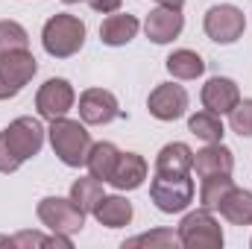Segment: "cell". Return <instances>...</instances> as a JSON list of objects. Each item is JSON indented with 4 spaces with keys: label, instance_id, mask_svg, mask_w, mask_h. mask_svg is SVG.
Returning a JSON list of instances; mask_svg holds the SVG:
<instances>
[{
    "label": "cell",
    "instance_id": "1",
    "mask_svg": "<svg viewBox=\"0 0 252 249\" xmlns=\"http://www.w3.org/2000/svg\"><path fill=\"white\" fill-rule=\"evenodd\" d=\"M50 144L53 153L62 158L67 167H82L88 153H91V135L79 121L56 118L50 121Z\"/></svg>",
    "mask_w": 252,
    "mask_h": 249
},
{
    "label": "cell",
    "instance_id": "2",
    "mask_svg": "<svg viewBox=\"0 0 252 249\" xmlns=\"http://www.w3.org/2000/svg\"><path fill=\"white\" fill-rule=\"evenodd\" d=\"M41 44L50 56L56 59H67L73 53L82 50L85 44V24L76 18V15H53L47 24H44V32H41Z\"/></svg>",
    "mask_w": 252,
    "mask_h": 249
},
{
    "label": "cell",
    "instance_id": "3",
    "mask_svg": "<svg viewBox=\"0 0 252 249\" xmlns=\"http://www.w3.org/2000/svg\"><path fill=\"white\" fill-rule=\"evenodd\" d=\"M179 241L188 249H220L223 232H220V223L211 217V211L199 208V211H190L179 223Z\"/></svg>",
    "mask_w": 252,
    "mask_h": 249
},
{
    "label": "cell",
    "instance_id": "4",
    "mask_svg": "<svg viewBox=\"0 0 252 249\" xmlns=\"http://www.w3.org/2000/svg\"><path fill=\"white\" fill-rule=\"evenodd\" d=\"M150 196L158 205V211L179 214L193 199V182L188 179V173H182V176H161V173H156V179L150 185Z\"/></svg>",
    "mask_w": 252,
    "mask_h": 249
},
{
    "label": "cell",
    "instance_id": "5",
    "mask_svg": "<svg viewBox=\"0 0 252 249\" xmlns=\"http://www.w3.org/2000/svg\"><path fill=\"white\" fill-rule=\"evenodd\" d=\"M38 70V62L30 50H12L0 56V100L15 97Z\"/></svg>",
    "mask_w": 252,
    "mask_h": 249
},
{
    "label": "cell",
    "instance_id": "6",
    "mask_svg": "<svg viewBox=\"0 0 252 249\" xmlns=\"http://www.w3.org/2000/svg\"><path fill=\"white\" fill-rule=\"evenodd\" d=\"M247 30V18L238 6L220 3L205 12V35L217 44H235Z\"/></svg>",
    "mask_w": 252,
    "mask_h": 249
},
{
    "label": "cell",
    "instance_id": "7",
    "mask_svg": "<svg viewBox=\"0 0 252 249\" xmlns=\"http://www.w3.org/2000/svg\"><path fill=\"white\" fill-rule=\"evenodd\" d=\"M38 220L59 235H73L85 226V211H79L73 205V199H62V196H44L38 202Z\"/></svg>",
    "mask_w": 252,
    "mask_h": 249
},
{
    "label": "cell",
    "instance_id": "8",
    "mask_svg": "<svg viewBox=\"0 0 252 249\" xmlns=\"http://www.w3.org/2000/svg\"><path fill=\"white\" fill-rule=\"evenodd\" d=\"M3 138L9 144V150L18 156V161L24 164L27 158L38 156V150L44 144V126L35 118H18L15 124H9L3 129Z\"/></svg>",
    "mask_w": 252,
    "mask_h": 249
},
{
    "label": "cell",
    "instance_id": "9",
    "mask_svg": "<svg viewBox=\"0 0 252 249\" xmlns=\"http://www.w3.org/2000/svg\"><path fill=\"white\" fill-rule=\"evenodd\" d=\"M79 118L91 126H103V124H112L115 118H124V112H121L118 97L112 91H106V88H88L79 97Z\"/></svg>",
    "mask_w": 252,
    "mask_h": 249
},
{
    "label": "cell",
    "instance_id": "10",
    "mask_svg": "<svg viewBox=\"0 0 252 249\" xmlns=\"http://www.w3.org/2000/svg\"><path fill=\"white\" fill-rule=\"evenodd\" d=\"M70 106H73V88H70V82L67 79H47L41 88H38V94H35V109H38V115L41 118H47V121H56V118H64L67 112H70Z\"/></svg>",
    "mask_w": 252,
    "mask_h": 249
},
{
    "label": "cell",
    "instance_id": "11",
    "mask_svg": "<svg viewBox=\"0 0 252 249\" xmlns=\"http://www.w3.org/2000/svg\"><path fill=\"white\" fill-rule=\"evenodd\" d=\"M147 109L158 121H179L185 115V109H188V91L182 85H176V82H164L150 94Z\"/></svg>",
    "mask_w": 252,
    "mask_h": 249
},
{
    "label": "cell",
    "instance_id": "12",
    "mask_svg": "<svg viewBox=\"0 0 252 249\" xmlns=\"http://www.w3.org/2000/svg\"><path fill=\"white\" fill-rule=\"evenodd\" d=\"M241 103V91L229 76H211L202 85V106L214 115H229Z\"/></svg>",
    "mask_w": 252,
    "mask_h": 249
},
{
    "label": "cell",
    "instance_id": "13",
    "mask_svg": "<svg viewBox=\"0 0 252 249\" xmlns=\"http://www.w3.org/2000/svg\"><path fill=\"white\" fill-rule=\"evenodd\" d=\"M182 27H185L182 12H179V9H170V6H158V9H153V12L147 15V24H144L147 38L156 41V44H167V41H173V38L182 32Z\"/></svg>",
    "mask_w": 252,
    "mask_h": 249
},
{
    "label": "cell",
    "instance_id": "14",
    "mask_svg": "<svg viewBox=\"0 0 252 249\" xmlns=\"http://www.w3.org/2000/svg\"><path fill=\"white\" fill-rule=\"evenodd\" d=\"M144 179H147V161L138 153H121L118 167L112 173V185L118 190H135L144 185Z\"/></svg>",
    "mask_w": 252,
    "mask_h": 249
},
{
    "label": "cell",
    "instance_id": "15",
    "mask_svg": "<svg viewBox=\"0 0 252 249\" xmlns=\"http://www.w3.org/2000/svg\"><path fill=\"white\" fill-rule=\"evenodd\" d=\"M138 35V18L135 15H121V12H112L103 27H100V41L109 44V47H124L132 38Z\"/></svg>",
    "mask_w": 252,
    "mask_h": 249
},
{
    "label": "cell",
    "instance_id": "16",
    "mask_svg": "<svg viewBox=\"0 0 252 249\" xmlns=\"http://www.w3.org/2000/svg\"><path fill=\"white\" fill-rule=\"evenodd\" d=\"M118 158H121V150L109 141H100V144H91V153L85 158V167L94 179L100 182H112V173L118 167Z\"/></svg>",
    "mask_w": 252,
    "mask_h": 249
},
{
    "label": "cell",
    "instance_id": "17",
    "mask_svg": "<svg viewBox=\"0 0 252 249\" xmlns=\"http://www.w3.org/2000/svg\"><path fill=\"white\" fill-rule=\"evenodd\" d=\"M193 167L199 176H211V173H232L235 167V158H232V150L223 147L220 141L217 144H208L205 150H199L193 156Z\"/></svg>",
    "mask_w": 252,
    "mask_h": 249
},
{
    "label": "cell",
    "instance_id": "18",
    "mask_svg": "<svg viewBox=\"0 0 252 249\" xmlns=\"http://www.w3.org/2000/svg\"><path fill=\"white\" fill-rule=\"evenodd\" d=\"M193 167V153H190L188 144H167L161 147L158 158H156V173L161 176H182Z\"/></svg>",
    "mask_w": 252,
    "mask_h": 249
},
{
    "label": "cell",
    "instance_id": "19",
    "mask_svg": "<svg viewBox=\"0 0 252 249\" xmlns=\"http://www.w3.org/2000/svg\"><path fill=\"white\" fill-rule=\"evenodd\" d=\"M220 214L232 223V226H252V193L244 187H232L223 199H220Z\"/></svg>",
    "mask_w": 252,
    "mask_h": 249
},
{
    "label": "cell",
    "instance_id": "20",
    "mask_svg": "<svg viewBox=\"0 0 252 249\" xmlns=\"http://www.w3.org/2000/svg\"><path fill=\"white\" fill-rule=\"evenodd\" d=\"M94 217L100 226L106 229H121V226H129L132 220V202L126 196H103L94 208Z\"/></svg>",
    "mask_w": 252,
    "mask_h": 249
},
{
    "label": "cell",
    "instance_id": "21",
    "mask_svg": "<svg viewBox=\"0 0 252 249\" xmlns=\"http://www.w3.org/2000/svg\"><path fill=\"white\" fill-rule=\"evenodd\" d=\"M103 196H106V193H103V182L94 179V176L76 179V182L70 185V199H73V205H76L79 211H85V214H94V208H97V202H100Z\"/></svg>",
    "mask_w": 252,
    "mask_h": 249
},
{
    "label": "cell",
    "instance_id": "22",
    "mask_svg": "<svg viewBox=\"0 0 252 249\" xmlns=\"http://www.w3.org/2000/svg\"><path fill=\"white\" fill-rule=\"evenodd\" d=\"M235 187L232 182V176L229 173H211V176H202V187H199V202H202V208H217L220 205V199L229 193Z\"/></svg>",
    "mask_w": 252,
    "mask_h": 249
},
{
    "label": "cell",
    "instance_id": "23",
    "mask_svg": "<svg viewBox=\"0 0 252 249\" xmlns=\"http://www.w3.org/2000/svg\"><path fill=\"white\" fill-rule=\"evenodd\" d=\"M167 70H170L176 79H196V76H202L205 62H202L199 53H193V50H176V53L167 56Z\"/></svg>",
    "mask_w": 252,
    "mask_h": 249
},
{
    "label": "cell",
    "instance_id": "24",
    "mask_svg": "<svg viewBox=\"0 0 252 249\" xmlns=\"http://www.w3.org/2000/svg\"><path fill=\"white\" fill-rule=\"evenodd\" d=\"M188 129L199 138V141H205V144H217L220 138H223V124H220V115H214V112H196L193 118L188 121Z\"/></svg>",
    "mask_w": 252,
    "mask_h": 249
},
{
    "label": "cell",
    "instance_id": "25",
    "mask_svg": "<svg viewBox=\"0 0 252 249\" xmlns=\"http://www.w3.org/2000/svg\"><path fill=\"white\" fill-rule=\"evenodd\" d=\"M0 244H9V247H64V249L73 247L70 238L59 235V232H53V238H44L38 232H21L15 238H0Z\"/></svg>",
    "mask_w": 252,
    "mask_h": 249
},
{
    "label": "cell",
    "instance_id": "26",
    "mask_svg": "<svg viewBox=\"0 0 252 249\" xmlns=\"http://www.w3.org/2000/svg\"><path fill=\"white\" fill-rule=\"evenodd\" d=\"M132 247H156V249H173L182 247L179 241V232H170V229H156V232H147V235H138V238H129L124 244V249Z\"/></svg>",
    "mask_w": 252,
    "mask_h": 249
},
{
    "label": "cell",
    "instance_id": "27",
    "mask_svg": "<svg viewBox=\"0 0 252 249\" xmlns=\"http://www.w3.org/2000/svg\"><path fill=\"white\" fill-rule=\"evenodd\" d=\"M30 47V35L18 21H0V56L12 53V50H27Z\"/></svg>",
    "mask_w": 252,
    "mask_h": 249
},
{
    "label": "cell",
    "instance_id": "28",
    "mask_svg": "<svg viewBox=\"0 0 252 249\" xmlns=\"http://www.w3.org/2000/svg\"><path fill=\"white\" fill-rule=\"evenodd\" d=\"M229 124H232V132H238L241 138H252V100H241L229 112Z\"/></svg>",
    "mask_w": 252,
    "mask_h": 249
},
{
    "label": "cell",
    "instance_id": "29",
    "mask_svg": "<svg viewBox=\"0 0 252 249\" xmlns=\"http://www.w3.org/2000/svg\"><path fill=\"white\" fill-rule=\"evenodd\" d=\"M21 167V161H18V156L9 150V144H6V138H3V132H0V173H15Z\"/></svg>",
    "mask_w": 252,
    "mask_h": 249
},
{
    "label": "cell",
    "instance_id": "30",
    "mask_svg": "<svg viewBox=\"0 0 252 249\" xmlns=\"http://www.w3.org/2000/svg\"><path fill=\"white\" fill-rule=\"evenodd\" d=\"M88 3H91L94 12H103V15H112L124 6V0H88Z\"/></svg>",
    "mask_w": 252,
    "mask_h": 249
},
{
    "label": "cell",
    "instance_id": "31",
    "mask_svg": "<svg viewBox=\"0 0 252 249\" xmlns=\"http://www.w3.org/2000/svg\"><path fill=\"white\" fill-rule=\"evenodd\" d=\"M158 3H161V6H170V9H182L185 0H158Z\"/></svg>",
    "mask_w": 252,
    "mask_h": 249
},
{
    "label": "cell",
    "instance_id": "32",
    "mask_svg": "<svg viewBox=\"0 0 252 249\" xmlns=\"http://www.w3.org/2000/svg\"><path fill=\"white\" fill-rule=\"evenodd\" d=\"M62 3H79V0H62Z\"/></svg>",
    "mask_w": 252,
    "mask_h": 249
}]
</instances>
